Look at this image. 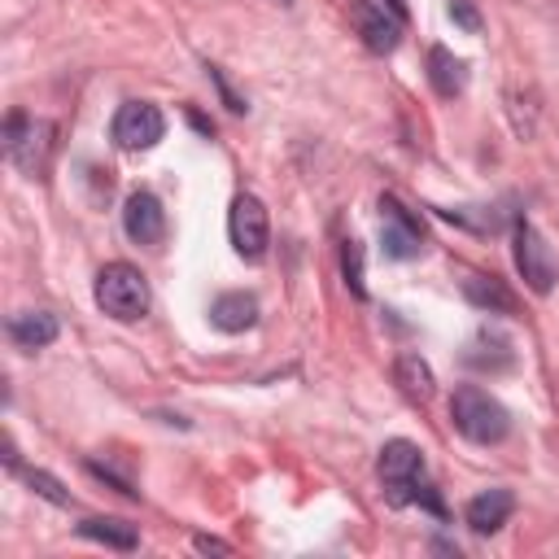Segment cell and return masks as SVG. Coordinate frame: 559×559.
Returning a JSON list of instances; mask_svg holds the SVG:
<instances>
[{
	"label": "cell",
	"mask_w": 559,
	"mask_h": 559,
	"mask_svg": "<svg viewBox=\"0 0 559 559\" xmlns=\"http://www.w3.org/2000/svg\"><path fill=\"white\" fill-rule=\"evenodd\" d=\"M450 419H454V428H459L467 441H476V445H493V441H502V437L511 432L507 406H502L498 397H489L485 389H476V384L454 389V397H450Z\"/></svg>",
	"instance_id": "1"
},
{
	"label": "cell",
	"mask_w": 559,
	"mask_h": 559,
	"mask_svg": "<svg viewBox=\"0 0 559 559\" xmlns=\"http://www.w3.org/2000/svg\"><path fill=\"white\" fill-rule=\"evenodd\" d=\"M96 306L118 319V323H135L148 310V284L131 262H109L96 275Z\"/></svg>",
	"instance_id": "2"
},
{
	"label": "cell",
	"mask_w": 559,
	"mask_h": 559,
	"mask_svg": "<svg viewBox=\"0 0 559 559\" xmlns=\"http://www.w3.org/2000/svg\"><path fill=\"white\" fill-rule=\"evenodd\" d=\"M380 480H384V493H389V502L393 507H406V502H415V489L424 485V450L415 445V441H389L384 450H380Z\"/></svg>",
	"instance_id": "3"
},
{
	"label": "cell",
	"mask_w": 559,
	"mask_h": 559,
	"mask_svg": "<svg viewBox=\"0 0 559 559\" xmlns=\"http://www.w3.org/2000/svg\"><path fill=\"white\" fill-rule=\"evenodd\" d=\"M515 271H520V280L533 288V293H550L555 288V280H559V258H555V249L546 245V236L528 223V218H520L515 223Z\"/></svg>",
	"instance_id": "4"
},
{
	"label": "cell",
	"mask_w": 559,
	"mask_h": 559,
	"mask_svg": "<svg viewBox=\"0 0 559 559\" xmlns=\"http://www.w3.org/2000/svg\"><path fill=\"white\" fill-rule=\"evenodd\" d=\"M227 236H231V249H236L245 262H262V258H266L271 223H266V205H262L253 192H240V197L231 201Z\"/></svg>",
	"instance_id": "5"
},
{
	"label": "cell",
	"mask_w": 559,
	"mask_h": 559,
	"mask_svg": "<svg viewBox=\"0 0 559 559\" xmlns=\"http://www.w3.org/2000/svg\"><path fill=\"white\" fill-rule=\"evenodd\" d=\"M162 135H166V118H162V109L148 105V100H127V105L114 114V144L127 148V153L153 148Z\"/></svg>",
	"instance_id": "6"
},
{
	"label": "cell",
	"mask_w": 559,
	"mask_h": 559,
	"mask_svg": "<svg viewBox=\"0 0 559 559\" xmlns=\"http://www.w3.org/2000/svg\"><path fill=\"white\" fill-rule=\"evenodd\" d=\"M52 127L48 122H35L26 114H9V127H4V153L22 166V170H44L48 162V148H52Z\"/></svg>",
	"instance_id": "7"
},
{
	"label": "cell",
	"mask_w": 559,
	"mask_h": 559,
	"mask_svg": "<svg viewBox=\"0 0 559 559\" xmlns=\"http://www.w3.org/2000/svg\"><path fill=\"white\" fill-rule=\"evenodd\" d=\"M380 249H384V258H397V262L415 258L424 249L419 223L397 197H380Z\"/></svg>",
	"instance_id": "8"
},
{
	"label": "cell",
	"mask_w": 559,
	"mask_h": 559,
	"mask_svg": "<svg viewBox=\"0 0 559 559\" xmlns=\"http://www.w3.org/2000/svg\"><path fill=\"white\" fill-rule=\"evenodd\" d=\"M349 22H354V31L362 35V44L371 52H393L397 39H402V22L393 13H384L380 4H371V0H349Z\"/></svg>",
	"instance_id": "9"
},
{
	"label": "cell",
	"mask_w": 559,
	"mask_h": 559,
	"mask_svg": "<svg viewBox=\"0 0 559 559\" xmlns=\"http://www.w3.org/2000/svg\"><path fill=\"white\" fill-rule=\"evenodd\" d=\"M122 227L144 249L162 245V236H166V210H162V201L153 192H131L127 205H122Z\"/></svg>",
	"instance_id": "10"
},
{
	"label": "cell",
	"mask_w": 559,
	"mask_h": 559,
	"mask_svg": "<svg viewBox=\"0 0 559 559\" xmlns=\"http://www.w3.org/2000/svg\"><path fill=\"white\" fill-rule=\"evenodd\" d=\"M511 511H515L511 489H485V493H476V498L467 502L463 520H467V528H472V533H498V528L507 524V515H511Z\"/></svg>",
	"instance_id": "11"
},
{
	"label": "cell",
	"mask_w": 559,
	"mask_h": 559,
	"mask_svg": "<svg viewBox=\"0 0 559 559\" xmlns=\"http://www.w3.org/2000/svg\"><path fill=\"white\" fill-rule=\"evenodd\" d=\"M463 297H467L476 310H489V314H515V293H511L498 275L467 271V275H463Z\"/></svg>",
	"instance_id": "12"
},
{
	"label": "cell",
	"mask_w": 559,
	"mask_h": 559,
	"mask_svg": "<svg viewBox=\"0 0 559 559\" xmlns=\"http://www.w3.org/2000/svg\"><path fill=\"white\" fill-rule=\"evenodd\" d=\"M463 362H467V367H476V371H507V367L515 362V349H511V341H507L502 332L480 328V332L467 341Z\"/></svg>",
	"instance_id": "13"
},
{
	"label": "cell",
	"mask_w": 559,
	"mask_h": 559,
	"mask_svg": "<svg viewBox=\"0 0 559 559\" xmlns=\"http://www.w3.org/2000/svg\"><path fill=\"white\" fill-rule=\"evenodd\" d=\"M210 323L218 332H245L258 323V297L253 293H223L210 306Z\"/></svg>",
	"instance_id": "14"
},
{
	"label": "cell",
	"mask_w": 559,
	"mask_h": 559,
	"mask_svg": "<svg viewBox=\"0 0 559 559\" xmlns=\"http://www.w3.org/2000/svg\"><path fill=\"white\" fill-rule=\"evenodd\" d=\"M428 83H432L437 96L450 100V96H459V92L467 87V66H463L450 48L437 44V48H428Z\"/></svg>",
	"instance_id": "15"
},
{
	"label": "cell",
	"mask_w": 559,
	"mask_h": 559,
	"mask_svg": "<svg viewBox=\"0 0 559 559\" xmlns=\"http://www.w3.org/2000/svg\"><path fill=\"white\" fill-rule=\"evenodd\" d=\"M9 336L22 349H44V345L57 341V319L48 310H22V314L9 319Z\"/></svg>",
	"instance_id": "16"
},
{
	"label": "cell",
	"mask_w": 559,
	"mask_h": 559,
	"mask_svg": "<svg viewBox=\"0 0 559 559\" xmlns=\"http://www.w3.org/2000/svg\"><path fill=\"white\" fill-rule=\"evenodd\" d=\"M79 533L92 537V542H105L109 550H135V546H140L135 524H127V520H118V515H92V520L79 524Z\"/></svg>",
	"instance_id": "17"
},
{
	"label": "cell",
	"mask_w": 559,
	"mask_h": 559,
	"mask_svg": "<svg viewBox=\"0 0 559 559\" xmlns=\"http://www.w3.org/2000/svg\"><path fill=\"white\" fill-rule=\"evenodd\" d=\"M393 380H397V389L406 393V397H415V402H428L432 397V367L419 358V354H397V362H393Z\"/></svg>",
	"instance_id": "18"
},
{
	"label": "cell",
	"mask_w": 559,
	"mask_h": 559,
	"mask_svg": "<svg viewBox=\"0 0 559 559\" xmlns=\"http://www.w3.org/2000/svg\"><path fill=\"white\" fill-rule=\"evenodd\" d=\"M341 271H345V284L354 297H367V284H362V245L358 240H345L341 249Z\"/></svg>",
	"instance_id": "19"
},
{
	"label": "cell",
	"mask_w": 559,
	"mask_h": 559,
	"mask_svg": "<svg viewBox=\"0 0 559 559\" xmlns=\"http://www.w3.org/2000/svg\"><path fill=\"white\" fill-rule=\"evenodd\" d=\"M26 485L39 493V498H48V502H57V507H70V493L48 476V472H26Z\"/></svg>",
	"instance_id": "20"
},
{
	"label": "cell",
	"mask_w": 559,
	"mask_h": 559,
	"mask_svg": "<svg viewBox=\"0 0 559 559\" xmlns=\"http://www.w3.org/2000/svg\"><path fill=\"white\" fill-rule=\"evenodd\" d=\"M450 17H454L463 31H472V35L480 31V17H476V9H472L467 0H454V4H450Z\"/></svg>",
	"instance_id": "21"
},
{
	"label": "cell",
	"mask_w": 559,
	"mask_h": 559,
	"mask_svg": "<svg viewBox=\"0 0 559 559\" xmlns=\"http://www.w3.org/2000/svg\"><path fill=\"white\" fill-rule=\"evenodd\" d=\"M192 546H197L201 555H231V546H227V542H218V537H205V533H197V537H192Z\"/></svg>",
	"instance_id": "22"
},
{
	"label": "cell",
	"mask_w": 559,
	"mask_h": 559,
	"mask_svg": "<svg viewBox=\"0 0 559 559\" xmlns=\"http://www.w3.org/2000/svg\"><path fill=\"white\" fill-rule=\"evenodd\" d=\"M389 13H393L397 22H406V0H389Z\"/></svg>",
	"instance_id": "23"
}]
</instances>
